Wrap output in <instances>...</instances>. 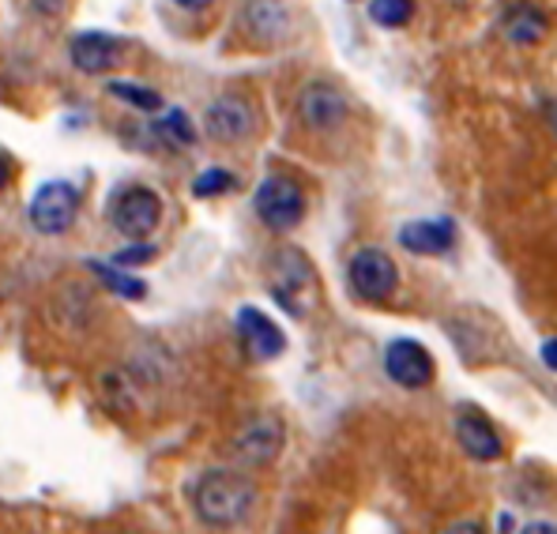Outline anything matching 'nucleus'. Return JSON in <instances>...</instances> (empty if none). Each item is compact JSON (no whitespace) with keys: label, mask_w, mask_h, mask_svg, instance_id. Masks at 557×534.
<instances>
[{"label":"nucleus","mask_w":557,"mask_h":534,"mask_svg":"<svg viewBox=\"0 0 557 534\" xmlns=\"http://www.w3.org/2000/svg\"><path fill=\"white\" fill-rule=\"evenodd\" d=\"M252 505H257V486L242 471H208L193 493V508L200 523L215 531L237 527L252 512Z\"/></svg>","instance_id":"f257e3e1"},{"label":"nucleus","mask_w":557,"mask_h":534,"mask_svg":"<svg viewBox=\"0 0 557 534\" xmlns=\"http://www.w3.org/2000/svg\"><path fill=\"white\" fill-rule=\"evenodd\" d=\"M272 294L286 312L301 316L309 309V298L317 294V275L313 264L301 249H278L272 257Z\"/></svg>","instance_id":"f03ea898"},{"label":"nucleus","mask_w":557,"mask_h":534,"mask_svg":"<svg viewBox=\"0 0 557 534\" xmlns=\"http://www.w3.org/2000/svg\"><path fill=\"white\" fill-rule=\"evenodd\" d=\"M252 208H257V219L268 229L286 234V229H294L306 219V193H301L298 181L272 174L260 181L257 196H252Z\"/></svg>","instance_id":"7ed1b4c3"},{"label":"nucleus","mask_w":557,"mask_h":534,"mask_svg":"<svg viewBox=\"0 0 557 534\" xmlns=\"http://www.w3.org/2000/svg\"><path fill=\"white\" fill-rule=\"evenodd\" d=\"M286 445V425L278 414H252L231 440V456L242 467H268Z\"/></svg>","instance_id":"20e7f679"},{"label":"nucleus","mask_w":557,"mask_h":534,"mask_svg":"<svg viewBox=\"0 0 557 534\" xmlns=\"http://www.w3.org/2000/svg\"><path fill=\"white\" fill-rule=\"evenodd\" d=\"M79 215V193L69 181H46L30 200V226L46 237H57L64 229H72Z\"/></svg>","instance_id":"39448f33"},{"label":"nucleus","mask_w":557,"mask_h":534,"mask_svg":"<svg viewBox=\"0 0 557 534\" xmlns=\"http://www.w3.org/2000/svg\"><path fill=\"white\" fill-rule=\"evenodd\" d=\"M347 275H350V290L366 301L392 298L396 286H399V271L384 249H358L355 257H350Z\"/></svg>","instance_id":"423d86ee"},{"label":"nucleus","mask_w":557,"mask_h":534,"mask_svg":"<svg viewBox=\"0 0 557 534\" xmlns=\"http://www.w3.org/2000/svg\"><path fill=\"white\" fill-rule=\"evenodd\" d=\"M159 219H162V200H159V193H151V188H144V185H133V188H125V193L113 200V208H110V223L117 234H125V237H147V234H154V226H159Z\"/></svg>","instance_id":"0eeeda50"},{"label":"nucleus","mask_w":557,"mask_h":534,"mask_svg":"<svg viewBox=\"0 0 557 534\" xmlns=\"http://www.w3.org/2000/svg\"><path fill=\"white\" fill-rule=\"evenodd\" d=\"M350 105H347V95H343L335 84H324V79H313L306 90L298 95V117L306 128L313 133H332L347 121Z\"/></svg>","instance_id":"6e6552de"},{"label":"nucleus","mask_w":557,"mask_h":534,"mask_svg":"<svg viewBox=\"0 0 557 534\" xmlns=\"http://www.w3.org/2000/svg\"><path fill=\"white\" fill-rule=\"evenodd\" d=\"M211 139L219 144H242L257 133V110L245 95H223L208 105V117H203Z\"/></svg>","instance_id":"1a4fd4ad"},{"label":"nucleus","mask_w":557,"mask_h":534,"mask_svg":"<svg viewBox=\"0 0 557 534\" xmlns=\"http://www.w3.org/2000/svg\"><path fill=\"white\" fill-rule=\"evenodd\" d=\"M237 339H242L245 355L257 361H272L286 350V335L268 312H260L257 306L237 309Z\"/></svg>","instance_id":"9d476101"},{"label":"nucleus","mask_w":557,"mask_h":534,"mask_svg":"<svg viewBox=\"0 0 557 534\" xmlns=\"http://www.w3.org/2000/svg\"><path fill=\"white\" fill-rule=\"evenodd\" d=\"M384 373H388L399 388L418 392L433 381V358L422 343L396 339V343H388V350H384Z\"/></svg>","instance_id":"9b49d317"},{"label":"nucleus","mask_w":557,"mask_h":534,"mask_svg":"<svg viewBox=\"0 0 557 534\" xmlns=\"http://www.w3.org/2000/svg\"><path fill=\"white\" fill-rule=\"evenodd\" d=\"M69 57L84 76H106V72H113L121 64L125 46H121V38L106 35V30H84V35L72 38Z\"/></svg>","instance_id":"f8f14e48"},{"label":"nucleus","mask_w":557,"mask_h":534,"mask_svg":"<svg viewBox=\"0 0 557 534\" xmlns=\"http://www.w3.org/2000/svg\"><path fill=\"white\" fill-rule=\"evenodd\" d=\"M242 23L249 30V38H257L260 46H275L286 38L290 12H286L283 0H249L242 12Z\"/></svg>","instance_id":"ddd939ff"},{"label":"nucleus","mask_w":557,"mask_h":534,"mask_svg":"<svg viewBox=\"0 0 557 534\" xmlns=\"http://www.w3.org/2000/svg\"><path fill=\"white\" fill-rule=\"evenodd\" d=\"M456 241V226L448 219H418L399 229V245L414 257H441Z\"/></svg>","instance_id":"4468645a"},{"label":"nucleus","mask_w":557,"mask_h":534,"mask_svg":"<svg viewBox=\"0 0 557 534\" xmlns=\"http://www.w3.org/2000/svg\"><path fill=\"white\" fill-rule=\"evenodd\" d=\"M456 440H460V448L471 459H479V463H494L505 451L497 430L482 414H474V410H463V414L456 418Z\"/></svg>","instance_id":"2eb2a0df"},{"label":"nucleus","mask_w":557,"mask_h":534,"mask_svg":"<svg viewBox=\"0 0 557 534\" xmlns=\"http://www.w3.org/2000/svg\"><path fill=\"white\" fill-rule=\"evenodd\" d=\"M505 35L512 38V42H539V38L546 35V15L539 12L535 4H516L509 15H505Z\"/></svg>","instance_id":"dca6fc26"},{"label":"nucleus","mask_w":557,"mask_h":534,"mask_svg":"<svg viewBox=\"0 0 557 534\" xmlns=\"http://www.w3.org/2000/svg\"><path fill=\"white\" fill-rule=\"evenodd\" d=\"M91 271L98 278H102L106 286H110L113 294H121V298H128V301H139L147 294V286H144V278H136V275H125L121 268H113V264H106V260H91Z\"/></svg>","instance_id":"f3484780"},{"label":"nucleus","mask_w":557,"mask_h":534,"mask_svg":"<svg viewBox=\"0 0 557 534\" xmlns=\"http://www.w3.org/2000/svg\"><path fill=\"white\" fill-rule=\"evenodd\" d=\"M154 128H159V136L170 139L174 147H193L196 144V128H193V121H188L185 110H162V117Z\"/></svg>","instance_id":"a211bd4d"},{"label":"nucleus","mask_w":557,"mask_h":534,"mask_svg":"<svg viewBox=\"0 0 557 534\" xmlns=\"http://www.w3.org/2000/svg\"><path fill=\"white\" fill-rule=\"evenodd\" d=\"M110 95H113V98H121V102H128V105H136V110H147V113L162 110V95H159V90L139 87V84H128V79H113V84H110Z\"/></svg>","instance_id":"6ab92c4d"},{"label":"nucleus","mask_w":557,"mask_h":534,"mask_svg":"<svg viewBox=\"0 0 557 534\" xmlns=\"http://www.w3.org/2000/svg\"><path fill=\"white\" fill-rule=\"evenodd\" d=\"M370 15L373 23H381V27H407L414 15V0H373L370 4Z\"/></svg>","instance_id":"aec40b11"},{"label":"nucleus","mask_w":557,"mask_h":534,"mask_svg":"<svg viewBox=\"0 0 557 534\" xmlns=\"http://www.w3.org/2000/svg\"><path fill=\"white\" fill-rule=\"evenodd\" d=\"M231 188H234V177H231V170H223V166L203 170V174L193 181V196H200V200L223 196V193H231Z\"/></svg>","instance_id":"412c9836"},{"label":"nucleus","mask_w":557,"mask_h":534,"mask_svg":"<svg viewBox=\"0 0 557 534\" xmlns=\"http://www.w3.org/2000/svg\"><path fill=\"white\" fill-rule=\"evenodd\" d=\"M151 257H154V249H151V245H133V249L117 252V257H113L110 264L125 271V268H139V264H147V260H151Z\"/></svg>","instance_id":"4be33fe9"},{"label":"nucleus","mask_w":557,"mask_h":534,"mask_svg":"<svg viewBox=\"0 0 557 534\" xmlns=\"http://www.w3.org/2000/svg\"><path fill=\"white\" fill-rule=\"evenodd\" d=\"M30 8H35L38 15H46V20H61L72 8V0H30Z\"/></svg>","instance_id":"5701e85b"},{"label":"nucleus","mask_w":557,"mask_h":534,"mask_svg":"<svg viewBox=\"0 0 557 534\" xmlns=\"http://www.w3.org/2000/svg\"><path fill=\"white\" fill-rule=\"evenodd\" d=\"M520 534H557V527H554V523H543V520H539V523H528V527H523Z\"/></svg>","instance_id":"b1692460"},{"label":"nucleus","mask_w":557,"mask_h":534,"mask_svg":"<svg viewBox=\"0 0 557 534\" xmlns=\"http://www.w3.org/2000/svg\"><path fill=\"white\" fill-rule=\"evenodd\" d=\"M445 534H482V527H479V523H453Z\"/></svg>","instance_id":"393cba45"},{"label":"nucleus","mask_w":557,"mask_h":534,"mask_svg":"<svg viewBox=\"0 0 557 534\" xmlns=\"http://www.w3.org/2000/svg\"><path fill=\"white\" fill-rule=\"evenodd\" d=\"M543 361L550 369H557V343H546V347H543Z\"/></svg>","instance_id":"a878e982"},{"label":"nucleus","mask_w":557,"mask_h":534,"mask_svg":"<svg viewBox=\"0 0 557 534\" xmlns=\"http://www.w3.org/2000/svg\"><path fill=\"white\" fill-rule=\"evenodd\" d=\"M174 4H182V8H188V12H200V8H208L211 0H174Z\"/></svg>","instance_id":"bb28decb"},{"label":"nucleus","mask_w":557,"mask_h":534,"mask_svg":"<svg viewBox=\"0 0 557 534\" xmlns=\"http://www.w3.org/2000/svg\"><path fill=\"white\" fill-rule=\"evenodd\" d=\"M4 185H8V162L0 159V188H4Z\"/></svg>","instance_id":"cd10ccee"}]
</instances>
